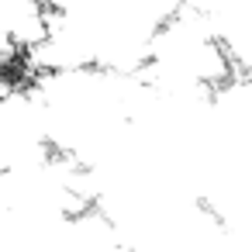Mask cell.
I'll list each match as a JSON object with an SVG mask.
<instances>
[{
	"label": "cell",
	"mask_w": 252,
	"mask_h": 252,
	"mask_svg": "<svg viewBox=\"0 0 252 252\" xmlns=\"http://www.w3.org/2000/svg\"><path fill=\"white\" fill-rule=\"evenodd\" d=\"M138 76L162 97L207 100L238 76V66L214 21L204 11L180 7L152 35L149 63Z\"/></svg>",
	"instance_id": "6da1fadb"
},
{
	"label": "cell",
	"mask_w": 252,
	"mask_h": 252,
	"mask_svg": "<svg viewBox=\"0 0 252 252\" xmlns=\"http://www.w3.org/2000/svg\"><path fill=\"white\" fill-rule=\"evenodd\" d=\"M42 252H128V245L118 224L90 204L56 221L42 238Z\"/></svg>",
	"instance_id": "7a4b0ae2"
},
{
	"label": "cell",
	"mask_w": 252,
	"mask_h": 252,
	"mask_svg": "<svg viewBox=\"0 0 252 252\" xmlns=\"http://www.w3.org/2000/svg\"><path fill=\"white\" fill-rule=\"evenodd\" d=\"M0 66H11V63H4V59H0Z\"/></svg>",
	"instance_id": "3957f363"
}]
</instances>
